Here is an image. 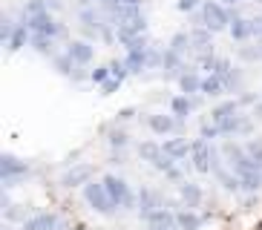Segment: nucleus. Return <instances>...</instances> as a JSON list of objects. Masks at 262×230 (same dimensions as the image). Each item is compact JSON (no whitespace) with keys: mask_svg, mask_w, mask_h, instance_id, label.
I'll return each mask as SVG.
<instances>
[{"mask_svg":"<svg viewBox=\"0 0 262 230\" xmlns=\"http://www.w3.org/2000/svg\"><path fill=\"white\" fill-rule=\"evenodd\" d=\"M219 124V130H222V135H248V132L254 130V121L248 118V115H239V112H233V115H228V118H222V121H216Z\"/></svg>","mask_w":262,"mask_h":230,"instance_id":"0eeeda50","label":"nucleus"},{"mask_svg":"<svg viewBox=\"0 0 262 230\" xmlns=\"http://www.w3.org/2000/svg\"><path fill=\"white\" fill-rule=\"evenodd\" d=\"M239 58H242V61H259L262 46H242V49H239Z\"/></svg>","mask_w":262,"mask_h":230,"instance_id":"ea45409f","label":"nucleus"},{"mask_svg":"<svg viewBox=\"0 0 262 230\" xmlns=\"http://www.w3.org/2000/svg\"><path fill=\"white\" fill-rule=\"evenodd\" d=\"M225 86H228V89H239V86H242V75H239V69H231V72L225 75Z\"/></svg>","mask_w":262,"mask_h":230,"instance_id":"79ce46f5","label":"nucleus"},{"mask_svg":"<svg viewBox=\"0 0 262 230\" xmlns=\"http://www.w3.org/2000/svg\"><path fill=\"white\" fill-rule=\"evenodd\" d=\"M118 86H121V81H118V78H110V81H104V84H101V95H113Z\"/></svg>","mask_w":262,"mask_h":230,"instance_id":"c03bdc74","label":"nucleus"},{"mask_svg":"<svg viewBox=\"0 0 262 230\" xmlns=\"http://www.w3.org/2000/svg\"><path fill=\"white\" fill-rule=\"evenodd\" d=\"M190 144H193V150H190L193 167L199 170V173H213V147H210V141L199 135L196 141H190Z\"/></svg>","mask_w":262,"mask_h":230,"instance_id":"423d86ee","label":"nucleus"},{"mask_svg":"<svg viewBox=\"0 0 262 230\" xmlns=\"http://www.w3.org/2000/svg\"><path fill=\"white\" fill-rule=\"evenodd\" d=\"M162 69H167L170 75H182L185 72V61H182V55L179 52H173V49H164V63H162Z\"/></svg>","mask_w":262,"mask_h":230,"instance_id":"393cba45","label":"nucleus"},{"mask_svg":"<svg viewBox=\"0 0 262 230\" xmlns=\"http://www.w3.org/2000/svg\"><path fill=\"white\" fill-rule=\"evenodd\" d=\"M225 6H233V3H239V0H222Z\"/></svg>","mask_w":262,"mask_h":230,"instance_id":"6e6d98bb","label":"nucleus"},{"mask_svg":"<svg viewBox=\"0 0 262 230\" xmlns=\"http://www.w3.org/2000/svg\"><path fill=\"white\" fill-rule=\"evenodd\" d=\"M216 63H219V58H216L213 52H202L199 55V69H205V72H216Z\"/></svg>","mask_w":262,"mask_h":230,"instance_id":"f704fd0d","label":"nucleus"},{"mask_svg":"<svg viewBox=\"0 0 262 230\" xmlns=\"http://www.w3.org/2000/svg\"><path fill=\"white\" fill-rule=\"evenodd\" d=\"M256 3H262V0H256Z\"/></svg>","mask_w":262,"mask_h":230,"instance_id":"4d7b16f0","label":"nucleus"},{"mask_svg":"<svg viewBox=\"0 0 262 230\" xmlns=\"http://www.w3.org/2000/svg\"><path fill=\"white\" fill-rule=\"evenodd\" d=\"M231 69H233V66H231V61H228V58H219V63H216V75H222V78H225L228 72H231Z\"/></svg>","mask_w":262,"mask_h":230,"instance_id":"de8ad7c7","label":"nucleus"},{"mask_svg":"<svg viewBox=\"0 0 262 230\" xmlns=\"http://www.w3.org/2000/svg\"><path fill=\"white\" fill-rule=\"evenodd\" d=\"M242 190H248V193H259L262 190V167L242 176Z\"/></svg>","mask_w":262,"mask_h":230,"instance_id":"7c9ffc66","label":"nucleus"},{"mask_svg":"<svg viewBox=\"0 0 262 230\" xmlns=\"http://www.w3.org/2000/svg\"><path fill=\"white\" fill-rule=\"evenodd\" d=\"M239 101H222V104H216L213 109H210V121H222V118H228V115L239 112Z\"/></svg>","mask_w":262,"mask_h":230,"instance_id":"cd10ccee","label":"nucleus"},{"mask_svg":"<svg viewBox=\"0 0 262 230\" xmlns=\"http://www.w3.org/2000/svg\"><path fill=\"white\" fill-rule=\"evenodd\" d=\"M110 78H113V72H110V63L107 66H95L93 72H90V81H93V84H104V81H110Z\"/></svg>","mask_w":262,"mask_h":230,"instance_id":"e433bc0d","label":"nucleus"},{"mask_svg":"<svg viewBox=\"0 0 262 230\" xmlns=\"http://www.w3.org/2000/svg\"><path fill=\"white\" fill-rule=\"evenodd\" d=\"M213 176L219 178V184H222L225 190L228 193H236V190H242V178L236 176V173H233V170H213Z\"/></svg>","mask_w":262,"mask_h":230,"instance_id":"5701e85b","label":"nucleus"},{"mask_svg":"<svg viewBox=\"0 0 262 230\" xmlns=\"http://www.w3.org/2000/svg\"><path fill=\"white\" fill-rule=\"evenodd\" d=\"M32 40V29L26 26V23H17V29H15V35L9 38V52H17V49H24L26 43Z\"/></svg>","mask_w":262,"mask_h":230,"instance_id":"b1692460","label":"nucleus"},{"mask_svg":"<svg viewBox=\"0 0 262 230\" xmlns=\"http://www.w3.org/2000/svg\"><path fill=\"white\" fill-rule=\"evenodd\" d=\"M193 46V40H190V32H176L173 38H170V49L173 52H179V55H185L187 49Z\"/></svg>","mask_w":262,"mask_h":230,"instance_id":"c756f323","label":"nucleus"},{"mask_svg":"<svg viewBox=\"0 0 262 230\" xmlns=\"http://www.w3.org/2000/svg\"><path fill=\"white\" fill-rule=\"evenodd\" d=\"M176 124H179V118L173 112H170V115H164V112L147 115V127H150L156 135H170V132L176 130Z\"/></svg>","mask_w":262,"mask_h":230,"instance_id":"9d476101","label":"nucleus"},{"mask_svg":"<svg viewBox=\"0 0 262 230\" xmlns=\"http://www.w3.org/2000/svg\"><path fill=\"white\" fill-rule=\"evenodd\" d=\"M251 32H254L256 40H262V15L259 17H251Z\"/></svg>","mask_w":262,"mask_h":230,"instance_id":"09e8293b","label":"nucleus"},{"mask_svg":"<svg viewBox=\"0 0 262 230\" xmlns=\"http://www.w3.org/2000/svg\"><path fill=\"white\" fill-rule=\"evenodd\" d=\"M190 40L199 52H213V32L208 26H193L190 29Z\"/></svg>","mask_w":262,"mask_h":230,"instance_id":"2eb2a0df","label":"nucleus"},{"mask_svg":"<svg viewBox=\"0 0 262 230\" xmlns=\"http://www.w3.org/2000/svg\"><path fill=\"white\" fill-rule=\"evenodd\" d=\"M170 112L176 115L179 121H187V118H190V112H193L190 95H185V92H182V95H173V98H170Z\"/></svg>","mask_w":262,"mask_h":230,"instance_id":"dca6fc26","label":"nucleus"},{"mask_svg":"<svg viewBox=\"0 0 262 230\" xmlns=\"http://www.w3.org/2000/svg\"><path fill=\"white\" fill-rule=\"evenodd\" d=\"M245 153L251 155L256 164H262V138H251V141L245 144Z\"/></svg>","mask_w":262,"mask_h":230,"instance_id":"473e14b6","label":"nucleus"},{"mask_svg":"<svg viewBox=\"0 0 262 230\" xmlns=\"http://www.w3.org/2000/svg\"><path fill=\"white\" fill-rule=\"evenodd\" d=\"M67 55H70L78 66H86V63H93V58H95V46L86 43V40H70V43H67Z\"/></svg>","mask_w":262,"mask_h":230,"instance_id":"1a4fd4ad","label":"nucleus"},{"mask_svg":"<svg viewBox=\"0 0 262 230\" xmlns=\"http://www.w3.org/2000/svg\"><path fill=\"white\" fill-rule=\"evenodd\" d=\"M259 230H262V224H259Z\"/></svg>","mask_w":262,"mask_h":230,"instance_id":"13d9d810","label":"nucleus"},{"mask_svg":"<svg viewBox=\"0 0 262 230\" xmlns=\"http://www.w3.org/2000/svg\"><path fill=\"white\" fill-rule=\"evenodd\" d=\"M202 222H205V219H202L199 213H193L190 207H185V210H176V224H179L182 230H199Z\"/></svg>","mask_w":262,"mask_h":230,"instance_id":"4be33fe9","label":"nucleus"},{"mask_svg":"<svg viewBox=\"0 0 262 230\" xmlns=\"http://www.w3.org/2000/svg\"><path fill=\"white\" fill-rule=\"evenodd\" d=\"M52 66H55V72H58V75H67V78H72V75L78 72V69H75L78 63L72 61L67 52H63V55H55V58H52Z\"/></svg>","mask_w":262,"mask_h":230,"instance_id":"a878e982","label":"nucleus"},{"mask_svg":"<svg viewBox=\"0 0 262 230\" xmlns=\"http://www.w3.org/2000/svg\"><path fill=\"white\" fill-rule=\"evenodd\" d=\"M225 89H228V86H225V78L222 75L210 72L208 78H202V95H208V98H219Z\"/></svg>","mask_w":262,"mask_h":230,"instance_id":"f3484780","label":"nucleus"},{"mask_svg":"<svg viewBox=\"0 0 262 230\" xmlns=\"http://www.w3.org/2000/svg\"><path fill=\"white\" fill-rule=\"evenodd\" d=\"M84 199H86V204L93 207L95 213H101V216H113L116 213V201L110 199V193H107V187H104V178L101 181H86L84 184Z\"/></svg>","mask_w":262,"mask_h":230,"instance_id":"f03ea898","label":"nucleus"},{"mask_svg":"<svg viewBox=\"0 0 262 230\" xmlns=\"http://www.w3.org/2000/svg\"><path fill=\"white\" fill-rule=\"evenodd\" d=\"M107 141H110V147H113V150H127L130 135H127L124 130H110L107 132Z\"/></svg>","mask_w":262,"mask_h":230,"instance_id":"2f4dec72","label":"nucleus"},{"mask_svg":"<svg viewBox=\"0 0 262 230\" xmlns=\"http://www.w3.org/2000/svg\"><path fill=\"white\" fill-rule=\"evenodd\" d=\"M0 176H3V184H6V187H15V181L29 176V164L20 161L12 153H3V158H0Z\"/></svg>","mask_w":262,"mask_h":230,"instance_id":"20e7f679","label":"nucleus"},{"mask_svg":"<svg viewBox=\"0 0 262 230\" xmlns=\"http://www.w3.org/2000/svg\"><path fill=\"white\" fill-rule=\"evenodd\" d=\"M24 23L29 26L32 32H38V35H49V38H63V35H67V29H63L61 23L49 15V12H40V15L24 17Z\"/></svg>","mask_w":262,"mask_h":230,"instance_id":"39448f33","label":"nucleus"},{"mask_svg":"<svg viewBox=\"0 0 262 230\" xmlns=\"http://www.w3.org/2000/svg\"><path fill=\"white\" fill-rule=\"evenodd\" d=\"M176 9H179V12H187V15H193L196 9H202V3H199V0H176Z\"/></svg>","mask_w":262,"mask_h":230,"instance_id":"37998d69","label":"nucleus"},{"mask_svg":"<svg viewBox=\"0 0 262 230\" xmlns=\"http://www.w3.org/2000/svg\"><path fill=\"white\" fill-rule=\"evenodd\" d=\"M116 118H118V121H130V118H136V107H124V109H118Z\"/></svg>","mask_w":262,"mask_h":230,"instance_id":"8fccbe9b","label":"nucleus"},{"mask_svg":"<svg viewBox=\"0 0 262 230\" xmlns=\"http://www.w3.org/2000/svg\"><path fill=\"white\" fill-rule=\"evenodd\" d=\"M251 115H254V118H259V121H262V104H254V112H251Z\"/></svg>","mask_w":262,"mask_h":230,"instance_id":"864d4df0","label":"nucleus"},{"mask_svg":"<svg viewBox=\"0 0 262 230\" xmlns=\"http://www.w3.org/2000/svg\"><path fill=\"white\" fill-rule=\"evenodd\" d=\"M199 135L202 138H208V141H213V138H219V135H222V130H219V124H210V121H205V124H202V127H199Z\"/></svg>","mask_w":262,"mask_h":230,"instance_id":"4c0bfd02","label":"nucleus"},{"mask_svg":"<svg viewBox=\"0 0 262 230\" xmlns=\"http://www.w3.org/2000/svg\"><path fill=\"white\" fill-rule=\"evenodd\" d=\"M6 219H9V222H20V219H24V210L15 207V204H9L6 207Z\"/></svg>","mask_w":262,"mask_h":230,"instance_id":"a18cd8bd","label":"nucleus"},{"mask_svg":"<svg viewBox=\"0 0 262 230\" xmlns=\"http://www.w3.org/2000/svg\"><path fill=\"white\" fill-rule=\"evenodd\" d=\"M78 20H81V26H84L90 35H98L101 26H104V17L95 12V6H84L81 12H78Z\"/></svg>","mask_w":262,"mask_h":230,"instance_id":"f8f14e48","label":"nucleus"},{"mask_svg":"<svg viewBox=\"0 0 262 230\" xmlns=\"http://www.w3.org/2000/svg\"><path fill=\"white\" fill-rule=\"evenodd\" d=\"M93 176H95V170L90 164H75V167H70L61 176V184L63 187H81V184L93 181Z\"/></svg>","mask_w":262,"mask_h":230,"instance_id":"6e6552de","label":"nucleus"},{"mask_svg":"<svg viewBox=\"0 0 262 230\" xmlns=\"http://www.w3.org/2000/svg\"><path fill=\"white\" fill-rule=\"evenodd\" d=\"M164 178H170V181H179V184H182V181H185V173H182V170H179L176 164H173V167H170L167 173H164Z\"/></svg>","mask_w":262,"mask_h":230,"instance_id":"49530a36","label":"nucleus"},{"mask_svg":"<svg viewBox=\"0 0 262 230\" xmlns=\"http://www.w3.org/2000/svg\"><path fill=\"white\" fill-rule=\"evenodd\" d=\"M179 89L185 92V95H196L202 92V78L193 72V69H185L182 75H179Z\"/></svg>","mask_w":262,"mask_h":230,"instance_id":"aec40b11","label":"nucleus"},{"mask_svg":"<svg viewBox=\"0 0 262 230\" xmlns=\"http://www.w3.org/2000/svg\"><path fill=\"white\" fill-rule=\"evenodd\" d=\"M179 199H182V204H185V207H190V210H193V207L202 204L205 193H202L199 184H193V181H187V178H185V181L179 184Z\"/></svg>","mask_w":262,"mask_h":230,"instance_id":"9b49d317","label":"nucleus"},{"mask_svg":"<svg viewBox=\"0 0 262 230\" xmlns=\"http://www.w3.org/2000/svg\"><path fill=\"white\" fill-rule=\"evenodd\" d=\"M162 153H164L162 144H156V141H141V144H139V158L141 161H150V164H153Z\"/></svg>","mask_w":262,"mask_h":230,"instance_id":"c85d7f7f","label":"nucleus"},{"mask_svg":"<svg viewBox=\"0 0 262 230\" xmlns=\"http://www.w3.org/2000/svg\"><path fill=\"white\" fill-rule=\"evenodd\" d=\"M159 207H162V199H159V193L150 190V187H141V190H139V207H136V210L141 213V219H144L147 213L159 210Z\"/></svg>","mask_w":262,"mask_h":230,"instance_id":"ddd939ff","label":"nucleus"},{"mask_svg":"<svg viewBox=\"0 0 262 230\" xmlns=\"http://www.w3.org/2000/svg\"><path fill=\"white\" fill-rule=\"evenodd\" d=\"M228 32H231V38L233 40H248V38H254V32H251V20L248 17H242V15H236L233 12V17H231V26H228Z\"/></svg>","mask_w":262,"mask_h":230,"instance_id":"4468645a","label":"nucleus"},{"mask_svg":"<svg viewBox=\"0 0 262 230\" xmlns=\"http://www.w3.org/2000/svg\"><path fill=\"white\" fill-rule=\"evenodd\" d=\"M104 187H107L110 199L116 201L118 207H124V210H133V207H139V196L130 190V184L124 181L121 176H113V173H107V176H104Z\"/></svg>","mask_w":262,"mask_h":230,"instance_id":"7ed1b4c3","label":"nucleus"},{"mask_svg":"<svg viewBox=\"0 0 262 230\" xmlns=\"http://www.w3.org/2000/svg\"><path fill=\"white\" fill-rule=\"evenodd\" d=\"M124 6H141V3H144V0H121Z\"/></svg>","mask_w":262,"mask_h":230,"instance_id":"5fc2aeb1","label":"nucleus"},{"mask_svg":"<svg viewBox=\"0 0 262 230\" xmlns=\"http://www.w3.org/2000/svg\"><path fill=\"white\" fill-rule=\"evenodd\" d=\"M61 6H63L61 0H47V9H49V12H55V9H61Z\"/></svg>","mask_w":262,"mask_h":230,"instance_id":"603ef678","label":"nucleus"},{"mask_svg":"<svg viewBox=\"0 0 262 230\" xmlns=\"http://www.w3.org/2000/svg\"><path fill=\"white\" fill-rule=\"evenodd\" d=\"M202 17H205V26H208L210 32H225L228 26H231V17L233 12L228 6H225L222 0H202Z\"/></svg>","mask_w":262,"mask_h":230,"instance_id":"f257e3e1","label":"nucleus"},{"mask_svg":"<svg viewBox=\"0 0 262 230\" xmlns=\"http://www.w3.org/2000/svg\"><path fill=\"white\" fill-rule=\"evenodd\" d=\"M40 12H49V9H47V0H29V3H24V17L40 15Z\"/></svg>","mask_w":262,"mask_h":230,"instance_id":"72a5a7b5","label":"nucleus"},{"mask_svg":"<svg viewBox=\"0 0 262 230\" xmlns=\"http://www.w3.org/2000/svg\"><path fill=\"white\" fill-rule=\"evenodd\" d=\"M147 52L150 49H127V66H130V72L133 75H139V72H144V69H150L147 66Z\"/></svg>","mask_w":262,"mask_h":230,"instance_id":"6ab92c4d","label":"nucleus"},{"mask_svg":"<svg viewBox=\"0 0 262 230\" xmlns=\"http://www.w3.org/2000/svg\"><path fill=\"white\" fill-rule=\"evenodd\" d=\"M144 222L147 227H153V224H167V222H176V213L173 210H167V207H159V210H153V213H147L144 216Z\"/></svg>","mask_w":262,"mask_h":230,"instance_id":"bb28decb","label":"nucleus"},{"mask_svg":"<svg viewBox=\"0 0 262 230\" xmlns=\"http://www.w3.org/2000/svg\"><path fill=\"white\" fill-rule=\"evenodd\" d=\"M110 72H113V78H118V81H124V78L130 75V66H127V61H110Z\"/></svg>","mask_w":262,"mask_h":230,"instance_id":"c9c22d12","label":"nucleus"},{"mask_svg":"<svg viewBox=\"0 0 262 230\" xmlns=\"http://www.w3.org/2000/svg\"><path fill=\"white\" fill-rule=\"evenodd\" d=\"M162 150L182 161V158H187V153L193 150V144H187V138H167V141L162 144Z\"/></svg>","mask_w":262,"mask_h":230,"instance_id":"a211bd4d","label":"nucleus"},{"mask_svg":"<svg viewBox=\"0 0 262 230\" xmlns=\"http://www.w3.org/2000/svg\"><path fill=\"white\" fill-rule=\"evenodd\" d=\"M55 40L58 38H49V35H38V32H32V40H29V46L35 49V52H40V55H49V58H55Z\"/></svg>","mask_w":262,"mask_h":230,"instance_id":"412c9836","label":"nucleus"},{"mask_svg":"<svg viewBox=\"0 0 262 230\" xmlns=\"http://www.w3.org/2000/svg\"><path fill=\"white\" fill-rule=\"evenodd\" d=\"M176 161H179V158H173V155H170V153H162V155H159V158L153 161V167L159 170V173H167V170L173 167Z\"/></svg>","mask_w":262,"mask_h":230,"instance_id":"58836bf2","label":"nucleus"},{"mask_svg":"<svg viewBox=\"0 0 262 230\" xmlns=\"http://www.w3.org/2000/svg\"><path fill=\"white\" fill-rule=\"evenodd\" d=\"M150 230H182V227H179L176 222H167V224H153Z\"/></svg>","mask_w":262,"mask_h":230,"instance_id":"3c124183","label":"nucleus"},{"mask_svg":"<svg viewBox=\"0 0 262 230\" xmlns=\"http://www.w3.org/2000/svg\"><path fill=\"white\" fill-rule=\"evenodd\" d=\"M17 29V23L12 20V17H3V26H0V38H3V43H9V38L15 35Z\"/></svg>","mask_w":262,"mask_h":230,"instance_id":"a19ab883","label":"nucleus"}]
</instances>
